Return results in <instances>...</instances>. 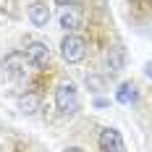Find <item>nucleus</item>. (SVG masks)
<instances>
[{
    "instance_id": "2eb2a0df",
    "label": "nucleus",
    "mask_w": 152,
    "mask_h": 152,
    "mask_svg": "<svg viewBox=\"0 0 152 152\" xmlns=\"http://www.w3.org/2000/svg\"><path fill=\"white\" fill-rule=\"evenodd\" d=\"M63 152H84L81 147H68V150H63Z\"/></svg>"
},
{
    "instance_id": "0eeeda50",
    "label": "nucleus",
    "mask_w": 152,
    "mask_h": 152,
    "mask_svg": "<svg viewBox=\"0 0 152 152\" xmlns=\"http://www.w3.org/2000/svg\"><path fill=\"white\" fill-rule=\"evenodd\" d=\"M29 21L34 24V26H47V21H50V8H47V3H42V0H34L29 5Z\"/></svg>"
},
{
    "instance_id": "ddd939ff",
    "label": "nucleus",
    "mask_w": 152,
    "mask_h": 152,
    "mask_svg": "<svg viewBox=\"0 0 152 152\" xmlns=\"http://www.w3.org/2000/svg\"><path fill=\"white\" fill-rule=\"evenodd\" d=\"M55 3H58V5H63V8H66V5H71V3H74V0H55Z\"/></svg>"
},
{
    "instance_id": "f8f14e48",
    "label": "nucleus",
    "mask_w": 152,
    "mask_h": 152,
    "mask_svg": "<svg viewBox=\"0 0 152 152\" xmlns=\"http://www.w3.org/2000/svg\"><path fill=\"white\" fill-rule=\"evenodd\" d=\"M107 105H110V100H102V97L94 100V107H107Z\"/></svg>"
},
{
    "instance_id": "39448f33",
    "label": "nucleus",
    "mask_w": 152,
    "mask_h": 152,
    "mask_svg": "<svg viewBox=\"0 0 152 152\" xmlns=\"http://www.w3.org/2000/svg\"><path fill=\"white\" fill-rule=\"evenodd\" d=\"M100 147H102V152H126L123 137L115 129H102L100 131Z\"/></svg>"
},
{
    "instance_id": "9d476101",
    "label": "nucleus",
    "mask_w": 152,
    "mask_h": 152,
    "mask_svg": "<svg viewBox=\"0 0 152 152\" xmlns=\"http://www.w3.org/2000/svg\"><path fill=\"white\" fill-rule=\"evenodd\" d=\"M18 110H21L24 115L37 113V110H39V97H37V94H24V97H18Z\"/></svg>"
},
{
    "instance_id": "423d86ee",
    "label": "nucleus",
    "mask_w": 152,
    "mask_h": 152,
    "mask_svg": "<svg viewBox=\"0 0 152 152\" xmlns=\"http://www.w3.org/2000/svg\"><path fill=\"white\" fill-rule=\"evenodd\" d=\"M79 24H81V8L74 5V3H71V5H66V8L61 11V26L71 34L74 29H79Z\"/></svg>"
},
{
    "instance_id": "9b49d317",
    "label": "nucleus",
    "mask_w": 152,
    "mask_h": 152,
    "mask_svg": "<svg viewBox=\"0 0 152 152\" xmlns=\"http://www.w3.org/2000/svg\"><path fill=\"white\" fill-rule=\"evenodd\" d=\"M87 87H92V92H100L102 89V79L100 76H87Z\"/></svg>"
},
{
    "instance_id": "f03ea898",
    "label": "nucleus",
    "mask_w": 152,
    "mask_h": 152,
    "mask_svg": "<svg viewBox=\"0 0 152 152\" xmlns=\"http://www.w3.org/2000/svg\"><path fill=\"white\" fill-rule=\"evenodd\" d=\"M61 55L66 63H81L87 55V39L79 34H66L61 42Z\"/></svg>"
},
{
    "instance_id": "6e6552de",
    "label": "nucleus",
    "mask_w": 152,
    "mask_h": 152,
    "mask_svg": "<svg viewBox=\"0 0 152 152\" xmlns=\"http://www.w3.org/2000/svg\"><path fill=\"white\" fill-rule=\"evenodd\" d=\"M123 66H126V50L121 45H113L107 50V68L110 71H121Z\"/></svg>"
},
{
    "instance_id": "4468645a",
    "label": "nucleus",
    "mask_w": 152,
    "mask_h": 152,
    "mask_svg": "<svg viewBox=\"0 0 152 152\" xmlns=\"http://www.w3.org/2000/svg\"><path fill=\"white\" fill-rule=\"evenodd\" d=\"M144 74H147V76L152 79V63H147V68H144Z\"/></svg>"
},
{
    "instance_id": "20e7f679",
    "label": "nucleus",
    "mask_w": 152,
    "mask_h": 152,
    "mask_svg": "<svg viewBox=\"0 0 152 152\" xmlns=\"http://www.w3.org/2000/svg\"><path fill=\"white\" fill-rule=\"evenodd\" d=\"M26 61H29V66H34V68L47 66V61H50V47H47L45 42H29V45H26Z\"/></svg>"
},
{
    "instance_id": "1a4fd4ad",
    "label": "nucleus",
    "mask_w": 152,
    "mask_h": 152,
    "mask_svg": "<svg viewBox=\"0 0 152 152\" xmlns=\"http://www.w3.org/2000/svg\"><path fill=\"white\" fill-rule=\"evenodd\" d=\"M115 100H118L121 105H129V102H134V100H137V84H134V81H123L121 87H118V94H115Z\"/></svg>"
},
{
    "instance_id": "7ed1b4c3",
    "label": "nucleus",
    "mask_w": 152,
    "mask_h": 152,
    "mask_svg": "<svg viewBox=\"0 0 152 152\" xmlns=\"http://www.w3.org/2000/svg\"><path fill=\"white\" fill-rule=\"evenodd\" d=\"M26 55H21V53H11L5 61L0 63V71H3V79H21V76L26 74Z\"/></svg>"
},
{
    "instance_id": "f257e3e1",
    "label": "nucleus",
    "mask_w": 152,
    "mask_h": 152,
    "mask_svg": "<svg viewBox=\"0 0 152 152\" xmlns=\"http://www.w3.org/2000/svg\"><path fill=\"white\" fill-rule=\"evenodd\" d=\"M55 107L61 110L63 115H74L79 110V92L71 81H61L55 89Z\"/></svg>"
}]
</instances>
